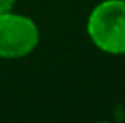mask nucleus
<instances>
[{"mask_svg":"<svg viewBox=\"0 0 125 123\" xmlns=\"http://www.w3.org/2000/svg\"><path fill=\"white\" fill-rule=\"evenodd\" d=\"M91 44L110 56H125V0H103L86 19Z\"/></svg>","mask_w":125,"mask_h":123,"instance_id":"1","label":"nucleus"},{"mask_svg":"<svg viewBox=\"0 0 125 123\" xmlns=\"http://www.w3.org/2000/svg\"><path fill=\"white\" fill-rule=\"evenodd\" d=\"M39 41L41 30L29 15L14 10L0 14V59H24L37 49Z\"/></svg>","mask_w":125,"mask_h":123,"instance_id":"2","label":"nucleus"},{"mask_svg":"<svg viewBox=\"0 0 125 123\" xmlns=\"http://www.w3.org/2000/svg\"><path fill=\"white\" fill-rule=\"evenodd\" d=\"M15 3H17V0H0V14L14 10Z\"/></svg>","mask_w":125,"mask_h":123,"instance_id":"3","label":"nucleus"}]
</instances>
